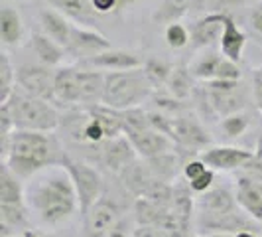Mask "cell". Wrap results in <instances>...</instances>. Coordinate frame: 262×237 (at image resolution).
<instances>
[{"mask_svg":"<svg viewBox=\"0 0 262 237\" xmlns=\"http://www.w3.org/2000/svg\"><path fill=\"white\" fill-rule=\"evenodd\" d=\"M209 99L215 113H217V117L221 118L235 115V113H243V109L247 107L245 85H241L238 89H231V91H209Z\"/></svg>","mask_w":262,"mask_h":237,"instance_id":"obj_24","label":"cell"},{"mask_svg":"<svg viewBox=\"0 0 262 237\" xmlns=\"http://www.w3.org/2000/svg\"><path fill=\"white\" fill-rule=\"evenodd\" d=\"M252 101L258 111H262V66L252 69Z\"/></svg>","mask_w":262,"mask_h":237,"instance_id":"obj_44","label":"cell"},{"mask_svg":"<svg viewBox=\"0 0 262 237\" xmlns=\"http://www.w3.org/2000/svg\"><path fill=\"white\" fill-rule=\"evenodd\" d=\"M193 192L189 184H173V196H171V206L170 210L178 215H182L185 220H191L193 213Z\"/></svg>","mask_w":262,"mask_h":237,"instance_id":"obj_34","label":"cell"},{"mask_svg":"<svg viewBox=\"0 0 262 237\" xmlns=\"http://www.w3.org/2000/svg\"><path fill=\"white\" fill-rule=\"evenodd\" d=\"M250 121L247 115H243V113H235V115H229V117H223L221 121V129L223 132L229 136V139H238V136H243L247 129H249Z\"/></svg>","mask_w":262,"mask_h":237,"instance_id":"obj_38","label":"cell"},{"mask_svg":"<svg viewBox=\"0 0 262 237\" xmlns=\"http://www.w3.org/2000/svg\"><path fill=\"white\" fill-rule=\"evenodd\" d=\"M120 218L122 213H120V206L117 204V200L103 192V196L95 202L89 213L83 218V235L105 237Z\"/></svg>","mask_w":262,"mask_h":237,"instance_id":"obj_8","label":"cell"},{"mask_svg":"<svg viewBox=\"0 0 262 237\" xmlns=\"http://www.w3.org/2000/svg\"><path fill=\"white\" fill-rule=\"evenodd\" d=\"M111 40L106 38L105 34H101L97 28L91 26H81V24H73L71 30V40L67 46V55L75 57L77 62L91 57L97 53L111 50Z\"/></svg>","mask_w":262,"mask_h":237,"instance_id":"obj_9","label":"cell"},{"mask_svg":"<svg viewBox=\"0 0 262 237\" xmlns=\"http://www.w3.org/2000/svg\"><path fill=\"white\" fill-rule=\"evenodd\" d=\"M245 46H247V34L238 28V24L233 20V16L227 14L223 34H221V40H219V53L225 55L227 60L238 64L243 60Z\"/></svg>","mask_w":262,"mask_h":237,"instance_id":"obj_21","label":"cell"},{"mask_svg":"<svg viewBox=\"0 0 262 237\" xmlns=\"http://www.w3.org/2000/svg\"><path fill=\"white\" fill-rule=\"evenodd\" d=\"M205 237H235V233H211V235Z\"/></svg>","mask_w":262,"mask_h":237,"instance_id":"obj_55","label":"cell"},{"mask_svg":"<svg viewBox=\"0 0 262 237\" xmlns=\"http://www.w3.org/2000/svg\"><path fill=\"white\" fill-rule=\"evenodd\" d=\"M16 89L55 103V71L43 64H22L16 69Z\"/></svg>","mask_w":262,"mask_h":237,"instance_id":"obj_6","label":"cell"},{"mask_svg":"<svg viewBox=\"0 0 262 237\" xmlns=\"http://www.w3.org/2000/svg\"><path fill=\"white\" fill-rule=\"evenodd\" d=\"M241 172L250 176V178H254V180H258V182H262V158H258L254 154V156L250 158L249 162L241 168Z\"/></svg>","mask_w":262,"mask_h":237,"instance_id":"obj_45","label":"cell"},{"mask_svg":"<svg viewBox=\"0 0 262 237\" xmlns=\"http://www.w3.org/2000/svg\"><path fill=\"white\" fill-rule=\"evenodd\" d=\"M138 2H142V0H118V12H120V10H126V8H130V6L138 4Z\"/></svg>","mask_w":262,"mask_h":237,"instance_id":"obj_51","label":"cell"},{"mask_svg":"<svg viewBox=\"0 0 262 237\" xmlns=\"http://www.w3.org/2000/svg\"><path fill=\"white\" fill-rule=\"evenodd\" d=\"M241 75H243V71H241V67L238 64L235 62H231V60H227V57H221V64L217 67V75L215 79H223V81H241Z\"/></svg>","mask_w":262,"mask_h":237,"instance_id":"obj_40","label":"cell"},{"mask_svg":"<svg viewBox=\"0 0 262 237\" xmlns=\"http://www.w3.org/2000/svg\"><path fill=\"white\" fill-rule=\"evenodd\" d=\"M250 28H252L256 34L262 36V2L252 10V14H250Z\"/></svg>","mask_w":262,"mask_h":237,"instance_id":"obj_48","label":"cell"},{"mask_svg":"<svg viewBox=\"0 0 262 237\" xmlns=\"http://www.w3.org/2000/svg\"><path fill=\"white\" fill-rule=\"evenodd\" d=\"M221 53L217 52H205L203 55H199L193 60V64L189 67V71H191V75L199 81H203V83H207V81H213L215 75H217V67L221 64Z\"/></svg>","mask_w":262,"mask_h":237,"instance_id":"obj_32","label":"cell"},{"mask_svg":"<svg viewBox=\"0 0 262 237\" xmlns=\"http://www.w3.org/2000/svg\"><path fill=\"white\" fill-rule=\"evenodd\" d=\"M235 196L238 208L245 213H249L256 224L262 225V182L241 172L236 176Z\"/></svg>","mask_w":262,"mask_h":237,"instance_id":"obj_16","label":"cell"},{"mask_svg":"<svg viewBox=\"0 0 262 237\" xmlns=\"http://www.w3.org/2000/svg\"><path fill=\"white\" fill-rule=\"evenodd\" d=\"M63 154L59 141L50 132L14 131L2 162L22 180H30L38 172L61 164Z\"/></svg>","mask_w":262,"mask_h":237,"instance_id":"obj_2","label":"cell"},{"mask_svg":"<svg viewBox=\"0 0 262 237\" xmlns=\"http://www.w3.org/2000/svg\"><path fill=\"white\" fill-rule=\"evenodd\" d=\"M154 103H156V107L162 113H166L170 117H178V115H182L185 109H187L185 101L176 99L170 93H166V95H154Z\"/></svg>","mask_w":262,"mask_h":237,"instance_id":"obj_39","label":"cell"},{"mask_svg":"<svg viewBox=\"0 0 262 237\" xmlns=\"http://www.w3.org/2000/svg\"><path fill=\"white\" fill-rule=\"evenodd\" d=\"M256 224L249 213H238V211H231L225 215H205L199 213V222H197V229L203 231L205 235L211 233H238V231H254Z\"/></svg>","mask_w":262,"mask_h":237,"instance_id":"obj_11","label":"cell"},{"mask_svg":"<svg viewBox=\"0 0 262 237\" xmlns=\"http://www.w3.org/2000/svg\"><path fill=\"white\" fill-rule=\"evenodd\" d=\"M211 2L215 8H223V10H235L245 4V0H211Z\"/></svg>","mask_w":262,"mask_h":237,"instance_id":"obj_49","label":"cell"},{"mask_svg":"<svg viewBox=\"0 0 262 237\" xmlns=\"http://www.w3.org/2000/svg\"><path fill=\"white\" fill-rule=\"evenodd\" d=\"M213 182H215V170L207 168V172H203L199 178L191 180V182H187V184H189V188H191V192H193V194L201 196V194H205L207 190L213 188Z\"/></svg>","mask_w":262,"mask_h":237,"instance_id":"obj_41","label":"cell"},{"mask_svg":"<svg viewBox=\"0 0 262 237\" xmlns=\"http://www.w3.org/2000/svg\"><path fill=\"white\" fill-rule=\"evenodd\" d=\"M93 8L99 16H105L111 12H118V0H91Z\"/></svg>","mask_w":262,"mask_h":237,"instance_id":"obj_47","label":"cell"},{"mask_svg":"<svg viewBox=\"0 0 262 237\" xmlns=\"http://www.w3.org/2000/svg\"><path fill=\"white\" fill-rule=\"evenodd\" d=\"M39 26H41L46 36L55 40L59 46H63L67 50L73 24L69 22V18L66 14H61L59 10L52 8V6H43V8H39Z\"/></svg>","mask_w":262,"mask_h":237,"instance_id":"obj_17","label":"cell"},{"mask_svg":"<svg viewBox=\"0 0 262 237\" xmlns=\"http://www.w3.org/2000/svg\"><path fill=\"white\" fill-rule=\"evenodd\" d=\"M207 2H211V0H193V8H195V10H199V8H203Z\"/></svg>","mask_w":262,"mask_h":237,"instance_id":"obj_53","label":"cell"},{"mask_svg":"<svg viewBox=\"0 0 262 237\" xmlns=\"http://www.w3.org/2000/svg\"><path fill=\"white\" fill-rule=\"evenodd\" d=\"M20 237H55L48 231H41V229H34V227H28L26 231H22Z\"/></svg>","mask_w":262,"mask_h":237,"instance_id":"obj_50","label":"cell"},{"mask_svg":"<svg viewBox=\"0 0 262 237\" xmlns=\"http://www.w3.org/2000/svg\"><path fill=\"white\" fill-rule=\"evenodd\" d=\"M55 103L79 105V67L63 66L55 69Z\"/></svg>","mask_w":262,"mask_h":237,"instance_id":"obj_22","label":"cell"},{"mask_svg":"<svg viewBox=\"0 0 262 237\" xmlns=\"http://www.w3.org/2000/svg\"><path fill=\"white\" fill-rule=\"evenodd\" d=\"M132 237H170V235L162 227H158V225H138L132 231Z\"/></svg>","mask_w":262,"mask_h":237,"instance_id":"obj_46","label":"cell"},{"mask_svg":"<svg viewBox=\"0 0 262 237\" xmlns=\"http://www.w3.org/2000/svg\"><path fill=\"white\" fill-rule=\"evenodd\" d=\"M235 237H256V235H254V231H238V233H235Z\"/></svg>","mask_w":262,"mask_h":237,"instance_id":"obj_54","label":"cell"},{"mask_svg":"<svg viewBox=\"0 0 262 237\" xmlns=\"http://www.w3.org/2000/svg\"><path fill=\"white\" fill-rule=\"evenodd\" d=\"M24 26L18 10L4 6L0 10V40L6 48H18L22 44Z\"/></svg>","mask_w":262,"mask_h":237,"instance_id":"obj_28","label":"cell"},{"mask_svg":"<svg viewBox=\"0 0 262 237\" xmlns=\"http://www.w3.org/2000/svg\"><path fill=\"white\" fill-rule=\"evenodd\" d=\"M142 66H144V62L140 60V55L132 52H124V50H115V48L77 62V67H81V69H97V71H105V73L138 69Z\"/></svg>","mask_w":262,"mask_h":237,"instance_id":"obj_10","label":"cell"},{"mask_svg":"<svg viewBox=\"0 0 262 237\" xmlns=\"http://www.w3.org/2000/svg\"><path fill=\"white\" fill-rule=\"evenodd\" d=\"M122 113V121H124V132L126 131H144V129H152L148 123V113L142 107H132Z\"/></svg>","mask_w":262,"mask_h":237,"instance_id":"obj_37","label":"cell"},{"mask_svg":"<svg viewBox=\"0 0 262 237\" xmlns=\"http://www.w3.org/2000/svg\"><path fill=\"white\" fill-rule=\"evenodd\" d=\"M144 162L148 164L150 172L154 174V178H158V180L171 182V180H176V176H178L180 160H178V156H176L173 150L164 152V154H160V156L148 158V160H144Z\"/></svg>","mask_w":262,"mask_h":237,"instance_id":"obj_31","label":"cell"},{"mask_svg":"<svg viewBox=\"0 0 262 237\" xmlns=\"http://www.w3.org/2000/svg\"><path fill=\"white\" fill-rule=\"evenodd\" d=\"M254 154L258 158H262V132L258 134V141H256V150H254Z\"/></svg>","mask_w":262,"mask_h":237,"instance_id":"obj_52","label":"cell"},{"mask_svg":"<svg viewBox=\"0 0 262 237\" xmlns=\"http://www.w3.org/2000/svg\"><path fill=\"white\" fill-rule=\"evenodd\" d=\"M132 222L134 218H128V215H122L117 224L111 227V231L106 233L105 237H132Z\"/></svg>","mask_w":262,"mask_h":237,"instance_id":"obj_43","label":"cell"},{"mask_svg":"<svg viewBox=\"0 0 262 237\" xmlns=\"http://www.w3.org/2000/svg\"><path fill=\"white\" fill-rule=\"evenodd\" d=\"M26 202L39 224L53 227L79 211V198L66 166L55 164L32 176L26 184Z\"/></svg>","mask_w":262,"mask_h":237,"instance_id":"obj_1","label":"cell"},{"mask_svg":"<svg viewBox=\"0 0 262 237\" xmlns=\"http://www.w3.org/2000/svg\"><path fill=\"white\" fill-rule=\"evenodd\" d=\"M6 105L12 113L16 131L53 132L61 127V111L46 99H38L16 89Z\"/></svg>","mask_w":262,"mask_h":237,"instance_id":"obj_3","label":"cell"},{"mask_svg":"<svg viewBox=\"0 0 262 237\" xmlns=\"http://www.w3.org/2000/svg\"><path fill=\"white\" fill-rule=\"evenodd\" d=\"M118 178H120L122 186H124L130 194H134L136 198L142 196V194L146 192V188L156 180L146 162H132L130 166L122 172Z\"/></svg>","mask_w":262,"mask_h":237,"instance_id":"obj_27","label":"cell"},{"mask_svg":"<svg viewBox=\"0 0 262 237\" xmlns=\"http://www.w3.org/2000/svg\"><path fill=\"white\" fill-rule=\"evenodd\" d=\"M254 156L252 150L238 148V146H209L201 152V160L215 172L241 170L250 158Z\"/></svg>","mask_w":262,"mask_h":237,"instance_id":"obj_12","label":"cell"},{"mask_svg":"<svg viewBox=\"0 0 262 237\" xmlns=\"http://www.w3.org/2000/svg\"><path fill=\"white\" fill-rule=\"evenodd\" d=\"M164 38H166V44L170 46L171 50H184L185 46L191 42V34H189V30L184 24L173 22L170 26H166Z\"/></svg>","mask_w":262,"mask_h":237,"instance_id":"obj_36","label":"cell"},{"mask_svg":"<svg viewBox=\"0 0 262 237\" xmlns=\"http://www.w3.org/2000/svg\"><path fill=\"white\" fill-rule=\"evenodd\" d=\"M105 95V71L79 67V105H101Z\"/></svg>","mask_w":262,"mask_h":237,"instance_id":"obj_19","label":"cell"},{"mask_svg":"<svg viewBox=\"0 0 262 237\" xmlns=\"http://www.w3.org/2000/svg\"><path fill=\"white\" fill-rule=\"evenodd\" d=\"M225 18H227V12H211L195 20L189 28L191 48L193 50H205V48L219 44L221 34H223Z\"/></svg>","mask_w":262,"mask_h":237,"instance_id":"obj_14","label":"cell"},{"mask_svg":"<svg viewBox=\"0 0 262 237\" xmlns=\"http://www.w3.org/2000/svg\"><path fill=\"white\" fill-rule=\"evenodd\" d=\"M16 91V69L6 52H0V103H6Z\"/></svg>","mask_w":262,"mask_h":237,"instance_id":"obj_35","label":"cell"},{"mask_svg":"<svg viewBox=\"0 0 262 237\" xmlns=\"http://www.w3.org/2000/svg\"><path fill=\"white\" fill-rule=\"evenodd\" d=\"M128 136V141L132 143L136 154L148 160V158L160 156L164 152H170L176 148V143L171 141L170 136L162 134V132L154 131V129H144V131H126L124 132Z\"/></svg>","mask_w":262,"mask_h":237,"instance_id":"obj_15","label":"cell"},{"mask_svg":"<svg viewBox=\"0 0 262 237\" xmlns=\"http://www.w3.org/2000/svg\"><path fill=\"white\" fill-rule=\"evenodd\" d=\"M152 83L146 77L144 69H126V71H108L105 73V95L103 103L117 111H126L140 107L152 95Z\"/></svg>","mask_w":262,"mask_h":237,"instance_id":"obj_4","label":"cell"},{"mask_svg":"<svg viewBox=\"0 0 262 237\" xmlns=\"http://www.w3.org/2000/svg\"><path fill=\"white\" fill-rule=\"evenodd\" d=\"M61 166H66L71 180H73V186H75V192H77L79 198V215L83 220L89 213V210L95 206V202L105 192L101 172L97 170L93 164L69 156L67 152L63 154Z\"/></svg>","mask_w":262,"mask_h":237,"instance_id":"obj_5","label":"cell"},{"mask_svg":"<svg viewBox=\"0 0 262 237\" xmlns=\"http://www.w3.org/2000/svg\"><path fill=\"white\" fill-rule=\"evenodd\" d=\"M0 204L10 206H26V188L22 186V178L16 176L8 164L0 166Z\"/></svg>","mask_w":262,"mask_h":237,"instance_id":"obj_25","label":"cell"},{"mask_svg":"<svg viewBox=\"0 0 262 237\" xmlns=\"http://www.w3.org/2000/svg\"><path fill=\"white\" fill-rule=\"evenodd\" d=\"M87 150H95V154H93L95 160L108 174H115V176H120L122 172L130 166L132 162H136V156H138L126 134L117 136V139H111V141H105L103 145L91 146Z\"/></svg>","mask_w":262,"mask_h":237,"instance_id":"obj_7","label":"cell"},{"mask_svg":"<svg viewBox=\"0 0 262 237\" xmlns=\"http://www.w3.org/2000/svg\"><path fill=\"white\" fill-rule=\"evenodd\" d=\"M236 196L227 188H211L197 198V210L205 215H225L236 210Z\"/></svg>","mask_w":262,"mask_h":237,"instance_id":"obj_20","label":"cell"},{"mask_svg":"<svg viewBox=\"0 0 262 237\" xmlns=\"http://www.w3.org/2000/svg\"><path fill=\"white\" fill-rule=\"evenodd\" d=\"M30 208L26 206H10L0 204V229L2 237H10V233H22L30 227Z\"/></svg>","mask_w":262,"mask_h":237,"instance_id":"obj_26","label":"cell"},{"mask_svg":"<svg viewBox=\"0 0 262 237\" xmlns=\"http://www.w3.org/2000/svg\"><path fill=\"white\" fill-rule=\"evenodd\" d=\"M182 168H184V178L187 180V182H191V180L199 178L203 172H207L209 166H207L201 158H193V160H187Z\"/></svg>","mask_w":262,"mask_h":237,"instance_id":"obj_42","label":"cell"},{"mask_svg":"<svg viewBox=\"0 0 262 237\" xmlns=\"http://www.w3.org/2000/svg\"><path fill=\"white\" fill-rule=\"evenodd\" d=\"M171 141L176 146L182 148H205L211 145L209 132L205 131V127L201 125V121L195 117H185L178 115L173 117V129H171Z\"/></svg>","mask_w":262,"mask_h":237,"instance_id":"obj_13","label":"cell"},{"mask_svg":"<svg viewBox=\"0 0 262 237\" xmlns=\"http://www.w3.org/2000/svg\"><path fill=\"white\" fill-rule=\"evenodd\" d=\"M142 69H144L148 81L152 83V87H162V85L166 87L171 71H173V66L162 57H148V60H144Z\"/></svg>","mask_w":262,"mask_h":237,"instance_id":"obj_33","label":"cell"},{"mask_svg":"<svg viewBox=\"0 0 262 237\" xmlns=\"http://www.w3.org/2000/svg\"><path fill=\"white\" fill-rule=\"evenodd\" d=\"M30 48L32 52L36 53L39 64L48 67H57L61 66V62L66 60L67 50L63 46H59L55 40H52L50 36H46L43 32H36L30 38Z\"/></svg>","mask_w":262,"mask_h":237,"instance_id":"obj_23","label":"cell"},{"mask_svg":"<svg viewBox=\"0 0 262 237\" xmlns=\"http://www.w3.org/2000/svg\"><path fill=\"white\" fill-rule=\"evenodd\" d=\"M43 2L61 14H66L75 24L91 28H97L99 24V14L95 12L91 0H43Z\"/></svg>","mask_w":262,"mask_h":237,"instance_id":"obj_18","label":"cell"},{"mask_svg":"<svg viewBox=\"0 0 262 237\" xmlns=\"http://www.w3.org/2000/svg\"><path fill=\"white\" fill-rule=\"evenodd\" d=\"M195 91V85H193V75L191 71L185 66H173L170 79L166 83V93L173 95L176 99H191V95Z\"/></svg>","mask_w":262,"mask_h":237,"instance_id":"obj_29","label":"cell"},{"mask_svg":"<svg viewBox=\"0 0 262 237\" xmlns=\"http://www.w3.org/2000/svg\"><path fill=\"white\" fill-rule=\"evenodd\" d=\"M189 8H193V0H162L158 10L152 14V20L156 24L170 26L173 22H178L180 18H184L185 14L189 12Z\"/></svg>","mask_w":262,"mask_h":237,"instance_id":"obj_30","label":"cell"},{"mask_svg":"<svg viewBox=\"0 0 262 237\" xmlns=\"http://www.w3.org/2000/svg\"><path fill=\"white\" fill-rule=\"evenodd\" d=\"M16 2H20V0H16Z\"/></svg>","mask_w":262,"mask_h":237,"instance_id":"obj_56","label":"cell"}]
</instances>
